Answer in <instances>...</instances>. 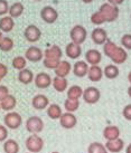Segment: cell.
Masks as SVG:
<instances>
[{
    "mask_svg": "<svg viewBox=\"0 0 131 153\" xmlns=\"http://www.w3.org/2000/svg\"><path fill=\"white\" fill-rule=\"evenodd\" d=\"M26 130L31 134H38L44 130V122L39 116H30L26 121Z\"/></svg>",
    "mask_w": 131,
    "mask_h": 153,
    "instance_id": "52a82bcc",
    "label": "cell"
},
{
    "mask_svg": "<svg viewBox=\"0 0 131 153\" xmlns=\"http://www.w3.org/2000/svg\"><path fill=\"white\" fill-rule=\"evenodd\" d=\"M34 74L33 72L28 69V68H25V69H22V71H19L18 73V81L20 82L21 84H24V85H28L30 84L31 82L34 81Z\"/></svg>",
    "mask_w": 131,
    "mask_h": 153,
    "instance_id": "484cf974",
    "label": "cell"
},
{
    "mask_svg": "<svg viewBox=\"0 0 131 153\" xmlns=\"http://www.w3.org/2000/svg\"><path fill=\"white\" fill-rule=\"evenodd\" d=\"M24 36L27 42L29 43H37L42 37V31L36 25H28L24 30Z\"/></svg>",
    "mask_w": 131,
    "mask_h": 153,
    "instance_id": "9c48e42d",
    "label": "cell"
},
{
    "mask_svg": "<svg viewBox=\"0 0 131 153\" xmlns=\"http://www.w3.org/2000/svg\"><path fill=\"white\" fill-rule=\"evenodd\" d=\"M2 38H4V36H2V31L0 30V40H1Z\"/></svg>",
    "mask_w": 131,
    "mask_h": 153,
    "instance_id": "681fc988",
    "label": "cell"
},
{
    "mask_svg": "<svg viewBox=\"0 0 131 153\" xmlns=\"http://www.w3.org/2000/svg\"><path fill=\"white\" fill-rule=\"evenodd\" d=\"M70 37L72 39V43L82 45L86 40L88 37V31L85 29L84 26L82 25H75L70 31Z\"/></svg>",
    "mask_w": 131,
    "mask_h": 153,
    "instance_id": "5b68a950",
    "label": "cell"
},
{
    "mask_svg": "<svg viewBox=\"0 0 131 153\" xmlns=\"http://www.w3.org/2000/svg\"><path fill=\"white\" fill-rule=\"evenodd\" d=\"M9 95V89L7 86L4 85H0V102L4 100V98H6L7 96Z\"/></svg>",
    "mask_w": 131,
    "mask_h": 153,
    "instance_id": "b9f144b4",
    "label": "cell"
},
{
    "mask_svg": "<svg viewBox=\"0 0 131 153\" xmlns=\"http://www.w3.org/2000/svg\"><path fill=\"white\" fill-rule=\"evenodd\" d=\"M71 71H72V65L70 64L67 60H61L59 64L57 65V67L54 69L56 76L63 77V78H66V76H68Z\"/></svg>",
    "mask_w": 131,
    "mask_h": 153,
    "instance_id": "d6986e66",
    "label": "cell"
},
{
    "mask_svg": "<svg viewBox=\"0 0 131 153\" xmlns=\"http://www.w3.org/2000/svg\"><path fill=\"white\" fill-rule=\"evenodd\" d=\"M106 149L108 152L110 153H120L124 148V142H123L120 137L117 140L113 141H106V143L104 144Z\"/></svg>",
    "mask_w": 131,
    "mask_h": 153,
    "instance_id": "ffe728a7",
    "label": "cell"
},
{
    "mask_svg": "<svg viewBox=\"0 0 131 153\" xmlns=\"http://www.w3.org/2000/svg\"><path fill=\"white\" fill-rule=\"evenodd\" d=\"M8 137V128L0 124V142H4Z\"/></svg>",
    "mask_w": 131,
    "mask_h": 153,
    "instance_id": "ab89813d",
    "label": "cell"
},
{
    "mask_svg": "<svg viewBox=\"0 0 131 153\" xmlns=\"http://www.w3.org/2000/svg\"><path fill=\"white\" fill-rule=\"evenodd\" d=\"M25 145L29 153H39L44 148V140L38 134H31L27 137Z\"/></svg>",
    "mask_w": 131,
    "mask_h": 153,
    "instance_id": "3957f363",
    "label": "cell"
},
{
    "mask_svg": "<svg viewBox=\"0 0 131 153\" xmlns=\"http://www.w3.org/2000/svg\"><path fill=\"white\" fill-rule=\"evenodd\" d=\"M89 64L85 62V60H77L75 64L73 65L72 71L73 74L75 75L76 77H85L88 75V72H89Z\"/></svg>",
    "mask_w": 131,
    "mask_h": 153,
    "instance_id": "9a60e30c",
    "label": "cell"
},
{
    "mask_svg": "<svg viewBox=\"0 0 131 153\" xmlns=\"http://www.w3.org/2000/svg\"><path fill=\"white\" fill-rule=\"evenodd\" d=\"M122 115L126 120L131 121V104H128V105L124 106V108L122 111Z\"/></svg>",
    "mask_w": 131,
    "mask_h": 153,
    "instance_id": "60d3db41",
    "label": "cell"
},
{
    "mask_svg": "<svg viewBox=\"0 0 131 153\" xmlns=\"http://www.w3.org/2000/svg\"><path fill=\"white\" fill-rule=\"evenodd\" d=\"M11 65L17 71H22L26 68L27 65V59L25 58V56H16L11 62Z\"/></svg>",
    "mask_w": 131,
    "mask_h": 153,
    "instance_id": "1f68e13d",
    "label": "cell"
},
{
    "mask_svg": "<svg viewBox=\"0 0 131 153\" xmlns=\"http://www.w3.org/2000/svg\"><path fill=\"white\" fill-rule=\"evenodd\" d=\"M119 74H120V71H119V67L117 65H106V67H104V71H103V75L106 77V78H109V79H114V78H117L119 76Z\"/></svg>",
    "mask_w": 131,
    "mask_h": 153,
    "instance_id": "f1b7e54d",
    "label": "cell"
},
{
    "mask_svg": "<svg viewBox=\"0 0 131 153\" xmlns=\"http://www.w3.org/2000/svg\"><path fill=\"white\" fill-rule=\"evenodd\" d=\"M88 153H109L106 151L104 144L101 142H92L88 148Z\"/></svg>",
    "mask_w": 131,
    "mask_h": 153,
    "instance_id": "d6a6232c",
    "label": "cell"
},
{
    "mask_svg": "<svg viewBox=\"0 0 131 153\" xmlns=\"http://www.w3.org/2000/svg\"><path fill=\"white\" fill-rule=\"evenodd\" d=\"M13 45H15L13 40L10 37H4L0 40V51H4V53H8V51H13Z\"/></svg>",
    "mask_w": 131,
    "mask_h": 153,
    "instance_id": "e575fe53",
    "label": "cell"
},
{
    "mask_svg": "<svg viewBox=\"0 0 131 153\" xmlns=\"http://www.w3.org/2000/svg\"><path fill=\"white\" fill-rule=\"evenodd\" d=\"M91 38L93 40V43L97 44V45H104L109 40L108 39V33L106 31V29H103L101 27H97V28L92 30Z\"/></svg>",
    "mask_w": 131,
    "mask_h": 153,
    "instance_id": "4fadbf2b",
    "label": "cell"
},
{
    "mask_svg": "<svg viewBox=\"0 0 131 153\" xmlns=\"http://www.w3.org/2000/svg\"><path fill=\"white\" fill-rule=\"evenodd\" d=\"M46 112H47L48 117L52 120H59V117L63 114L62 108H61V106L57 105V104H49L48 107H47Z\"/></svg>",
    "mask_w": 131,
    "mask_h": 153,
    "instance_id": "83f0119b",
    "label": "cell"
},
{
    "mask_svg": "<svg viewBox=\"0 0 131 153\" xmlns=\"http://www.w3.org/2000/svg\"><path fill=\"white\" fill-rule=\"evenodd\" d=\"M128 95H129V96L131 97V85L129 86V88H128Z\"/></svg>",
    "mask_w": 131,
    "mask_h": 153,
    "instance_id": "c3c4849f",
    "label": "cell"
},
{
    "mask_svg": "<svg viewBox=\"0 0 131 153\" xmlns=\"http://www.w3.org/2000/svg\"><path fill=\"white\" fill-rule=\"evenodd\" d=\"M35 1H42V0H35Z\"/></svg>",
    "mask_w": 131,
    "mask_h": 153,
    "instance_id": "816d5d0a",
    "label": "cell"
},
{
    "mask_svg": "<svg viewBox=\"0 0 131 153\" xmlns=\"http://www.w3.org/2000/svg\"><path fill=\"white\" fill-rule=\"evenodd\" d=\"M52 81H53V78L51 77V75L45 72L38 73L34 78V83L36 87L40 89H45L47 87H49L52 85Z\"/></svg>",
    "mask_w": 131,
    "mask_h": 153,
    "instance_id": "8fae6325",
    "label": "cell"
},
{
    "mask_svg": "<svg viewBox=\"0 0 131 153\" xmlns=\"http://www.w3.org/2000/svg\"><path fill=\"white\" fill-rule=\"evenodd\" d=\"M4 153H18L19 152V144L17 141L13 139H8L4 143Z\"/></svg>",
    "mask_w": 131,
    "mask_h": 153,
    "instance_id": "4dcf8cb0",
    "label": "cell"
},
{
    "mask_svg": "<svg viewBox=\"0 0 131 153\" xmlns=\"http://www.w3.org/2000/svg\"><path fill=\"white\" fill-rule=\"evenodd\" d=\"M86 76L89 77V79L91 82H100L103 77V69H102L99 65H93V66H90L89 72H88V75Z\"/></svg>",
    "mask_w": 131,
    "mask_h": 153,
    "instance_id": "44dd1931",
    "label": "cell"
},
{
    "mask_svg": "<svg viewBox=\"0 0 131 153\" xmlns=\"http://www.w3.org/2000/svg\"><path fill=\"white\" fill-rule=\"evenodd\" d=\"M106 1H108V4H112V6H117V7L124 2V0H106Z\"/></svg>",
    "mask_w": 131,
    "mask_h": 153,
    "instance_id": "ee69618b",
    "label": "cell"
},
{
    "mask_svg": "<svg viewBox=\"0 0 131 153\" xmlns=\"http://www.w3.org/2000/svg\"><path fill=\"white\" fill-rule=\"evenodd\" d=\"M82 97L84 100V102L88 103V104H95L101 98V92L95 86H90V87H86L85 89H83Z\"/></svg>",
    "mask_w": 131,
    "mask_h": 153,
    "instance_id": "8992f818",
    "label": "cell"
},
{
    "mask_svg": "<svg viewBox=\"0 0 131 153\" xmlns=\"http://www.w3.org/2000/svg\"><path fill=\"white\" fill-rule=\"evenodd\" d=\"M31 105H33V107H34L35 110L37 111L45 110L49 105V100L44 94H37L31 100Z\"/></svg>",
    "mask_w": 131,
    "mask_h": 153,
    "instance_id": "5bb4252c",
    "label": "cell"
},
{
    "mask_svg": "<svg viewBox=\"0 0 131 153\" xmlns=\"http://www.w3.org/2000/svg\"><path fill=\"white\" fill-rule=\"evenodd\" d=\"M66 93H67L68 100H80V97H82L83 95V89L79 85H73L68 87Z\"/></svg>",
    "mask_w": 131,
    "mask_h": 153,
    "instance_id": "f546056e",
    "label": "cell"
},
{
    "mask_svg": "<svg viewBox=\"0 0 131 153\" xmlns=\"http://www.w3.org/2000/svg\"><path fill=\"white\" fill-rule=\"evenodd\" d=\"M0 111H1V107H0Z\"/></svg>",
    "mask_w": 131,
    "mask_h": 153,
    "instance_id": "f5cc1de1",
    "label": "cell"
},
{
    "mask_svg": "<svg viewBox=\"0 0 131 153\" xmlns=\"http://www.w3.org/2000/svg\"><path fill=\"white\" fill-rule=\"evenodd\" d=\"M103 136L106 141H113L120 137V128L115 125L106 126L103 131Z\"/></svg>",
    "mask_w": 131,
    "mask_h": 153,
    "instance_id": "603a6c76",
    "label": "cell"
},
{
    "mask_svg": "<svg viewBox=\"0 0 131 153\" xmlns=\"http://www.w3.org/2000/svg\"><path fill=\"white\" fill-rule=\"evenodd\" d=\"M4 126L10 130H17L20 128V125L22 124V119L19 113L17 112H8L7 114L4 115Z\"/></svg>",
    "mask_w": 131,
    "mask_h": 153,
    "instance_id": "277c9868",
    "label": "cell"
},
{
    "mask_svg": "<svg viewBox=\"0 0 131 153\" xmlns=\"http://www.w3.org/2000/svg\"><path fill=\"white\" fill-rule=\"evenodd\" d=\"M52 153H59V152H56V151H54V152H52Z\"/></svg>",
    "mask_w": 131,
    "mask_h": 153,
    "instance_id": "f907efd6",
    "label": "cell"
},
{
    "mask_svg": "<svg viewBox=\"0 0 131 153\" xmlns=\"http://www.w3.org/2000/svg\"><path fill=\"white\" fill-rule=\"evenodd\" d=\"M84 4H91V2H93V0H82Z\"/></svg>",
    "mask_w": 131,
    "mask_h": 153,
    "instance_id": "bcb514c9",
    "label": "cell"
},
{
    "mask_svg": "<svg viewBox=\"0 0 131 153\" xmlns=\"http://www.w3.org/2000/svg\"><path fill=\"white\" fill-rule=\"evenodd\" d=\"M40 18L46 24H54L58 19V13L54 7L52 6H45L40 10Z\"/></svg>",
    "mask_w": 131,
    "mask_h": 153,
    "instance_id": "ba28073f",
    "label": "cell"
},
{
    "mask_svg": "<svg viewBox=\"0 0 131 153\" xmlns=\"http://www.w3.org/2000/svg\"><path fill=\"white\" fill-rule=\"evenodd\" d=\"M126 153H131V143L127 146V149H126Z\"/></svg>",
    "mask_w": 131,
    "mask_h": 153,
    "instance_id": "f6af8a7d",
    "label": "cell"
},
{
    "mask_svg": "<svg viewBox=\"0 0 131 153\" xmlns=\"http://www.w3.org/2000/svg\"><path fill=\"white\" fill-rule=\"evenodd\" d=\"M103 51L106 57H109L114 65H121L128 59V53L123 47H119L118 45L111 40H108L103 45Z\"/></svg>",
    "mask_w": 131,
    "mask_h": 153,
    "instance_id": "6da1fadb",
    "label": "cell"
},
{
    "mask_svg": "<svg viewBox=\"0 0 131 153\" xmlns=\"http://www.w3.org/2000/svg\"><path fill=\"white\" fill-rule=\"evenodd\" d=\"M99 11L102 13V16L104 17V20L106 22H112L114 20H117L119 17V7L117 6H112V4H108V2H104L100 6V9Z\"/></svg>",
    "mask_w": 131,
    "mask_h": 153,
    "instance_id": "7a4b0ae2",
    "label": "cell"
},
{
    "mask_svg": "<svg viewBox=\"0 0 131 153\" xmlns=\"http://www.w3.org/2000/svg\"><path fill=\"white\" fill-rule=\"evenodd\" d=\"M7 74H8V67L2 63H0V82L7 76Z\"/></svg>",
    "mask_w": 131,
    "mask_h": 153,
    "instance_id": "7bdbcfd3",
    "label": "cell"
},
{
    "mask_svg": "<svg viewBox=\"0 0 131 153\" xmlns=\"http://www.w3.org/2000/svg\"><path fill=\"white\" fill-rule=\"evenodd\" d=\"M102 60V54L101 51L97 49H89L85 54V62L89 65H99Z\"/></svg>",
    "mask_w": 131,
    "mask_h": 153,
    "instance_id": "e0dca14e",
    "label": "cell"
},
{
    "mask_svg": "<svg viewBox=\"0 0 131 153\" xmlns=\"http://www.w3.org/2000/svg\"><path fill=\"white\" fill-rule=\"evenodd\" d=\"M91 22H92L93 25L100 26V25H102V24H104L106 20H104V17L102 16V13L97 10V13H92V16H91Z\"/></svg>",
    "mask_w": 131,
    "mask_h": 153,
    "instance_id": "d590c367",
    "label": "cell"
},
{
    "mask_svg": "<svg viewBox=\"0 0 131 153\" xmlns=\"http://www.w3.org/2000/svg\"><path fill=\"white\" fill-rule=\"evenodd\" d=\"M52 86L54 87L56 92L58 93H63V92H66L68 88V82L66 78H63V77H57L55 76L52 81Z\"/></svg>",
    "mask_w": 131,
    "mask_h": 153,
    "instance_id": "7402d4cb",
    "label": "cell"
},
{
    "mask_svg": "<svg viewBox=\"0 0 131 153\" xmlns=\"http://www.w3.org/2000/svg\"><path fill=\"white\" fill-rule=\"evenodd\" d=\"M15 28V20L10 16H4L0 18V30L2 33H10Z\"/></svg>",
    "mask_w": 131,
    "mask_h": 153,
    "instance_id": "d4e9b609",
    "label": "cell"
},
{
    "mask_svg": "<svg viewBox=\"0 0 131 153\" xmlns=\"http://www.w3.org/2000/svg\"><path fill=\"white\" fill-rule=\"evenodd\" d=\"M9 11V4L7 0H0V17L6 16Z\"/></svg>",
    "mask_w": 131,
    "mask_h": 153,
    "instance_id": "74e56055",
    "label": "cell"
},
{
    "mask_svg": "<svg viewBox=\"0 0 131 153\" xmlns=\"http://www.w3.org/2000/svg\"><path fill=\"white\" fill-rule=\"evenodd\" d=\"M65 54L68 58L71 59H77L81 55H82V48H81V45H77V44L74 43H68L65 47Z\"/></svg>",
    "mask_w": 131,
    "mask_h": 153,
    "instance_id": "ac0fdd59",
    "label": "cell"
},
{
    "mask_svg": "<svg viewBox=\"0 0 131 153\" xmlns=\"http://www.w3.org/2000/svg\"><path fill=\"white\" fill-rule=\"evenodd\" d=\"M59 123H61V126L64 128H67V130H71V128H75L76 124H77V119L74 115V113H63L62 116L59 117Z\"/></svg>",
    "mask_w": 131,
    "mask_h": 153,
    "instance_id": "7c38bea8",
    "label": "cell"
},
{
    "mask_svg": "<svg viewBox=\"0 0 131 153\" xmlns=\"http://www.w3.org/2000/svg\"><path fill=\"white\" fill-rule=\"evenodd\" d=\"M25 58L31 63H38L44 59V51L36 46H30L25 51Z\"/></svg>",
    "mask_w": 131,
    "mask_h": 153,
    "instance_id": "30bf717a",
    "label": "cell"
},
{
    "mask_svg": "<svg viewBox=\"0 0 131 153\" xmlns=\"http://www.w3.org/2000/svg\"><path fill=\"white\" fill-rule=\"evenodd\" d=\"M62 56H63V51L57 45H53L52 47L47 48L46 51H44V58H46V59H53L61 62Z\"/></svg>",
    "mask_w": 131,
    "mask_h": 153,
    "instance_id": "2e32d148",
    "label": "cell"
},
{
    "mask_svg": "<svg viewBox=\"0 0 131 153\" xmlns=\"http://www.w3.org/2000/svg\"><path fill=\"white\" fill-rule=\"evenodd\" d=\"M17 105V100L16 97L11 95V94H9L8 96L6 98H4L1 102H0V107H1V110L6 111V112H11V111L16 107Z\"/></svg>",
    "mask_w": 131,
    "mask_h": 153,
    "instance_id": "cb8c5ba5",
    "label": "cell"
},
{
    "mask_svg": "<svg viewBox=\"0 0 131 153\" xmlns=\"http://www.w3.org/2000/svg\"><path fill=\"white\" fill-rule=\"evenodd\" d=\"M24 10H25V7L21 2H13L11 6H9L8 15L15 19V18L20 17L21 15L24 13Z\"/></svg>",
    "mask_w": 131,
    "mask_h": 153,
    "instance_id": "4316f807",
    "label": "cell"
},
{
    "mask_svg": "<svg viewBox=\"0 0 131 153\" xmlns=\"http://www.w3.org/2000/svg\"><path fill=\"white\" fill-rule=\"evenodd\" d=\"M43 64H44V66H45L46 68H48V69H55V68L57 67V65L59 64V62L44 58V59H43Z\"/></svg>",
    "mask_w": 131,
    "mask_h": 153,
    "instance_id": "f35d334b",
    "label": "cell"
},
{
    "mask_svg": "<svg viewBox=\"0 0 131 153\" xmlns=\"http://www.w3.org/2000/svg\"><path fill=\"white\" fill-rule=\"evenodd\" d=\"M64 107H65L66 112H68V113H74L80 107V101L79 100H68V98H66V101L64 102Z\"/></svg>",
    "mask_w": 131,
    "mask_h": 153,
    "instance_id": "836d02e7",
    "label": "cell"
},
{
    "mask_svg": "<svg viewBox=\"0 0 131 153\" xmlns=\"http://www.w3.org/2000/svg\"><path fill=\"white\" fill-rule=\"evenodd\" d=\"M128 81H129V83H130V85H131V71H130V73L128 74Z\"/></svg>",
    "mask_w": 131,
    "mask_h": 153,
    "instance_id": "7dc6e473",
    "label": "cell"
},
{
    "mask_svg": "<svg viewBox=\"0 0 131 153\" xmlns=\"http://www.w3.org/2000/svg\"><path fill=\"white\" fill-rule=\"evenodd\" d=\"M28 153H29V152H28Z\"/></svg>",
    "mask_w": 131,
    "mask_h": 153,
    "instance_id": "db71d44e",
    "label": "cell"
},
{
    "mask_svg": "<svg viewBox=\"0 0 131 153\" xmlns=\"http://www.w3.org/2000/svg\"><path fill=\"white\" fill-rule=\"evenodd\" d=\"M121 45L124 49L131 51V34H126L121 37Z\"/></svg>",
    "mask_w": 131,
    "mask_h": 153,
    "instance_id": "8d00e7d4",
    "label": "cell"
}]
</instances>
